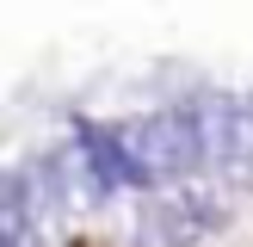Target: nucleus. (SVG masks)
I'll return each instance as SVG.
<instances>
[{
	"label": "nucleus",
	"mask_w": 253,
	"mask_h": 247,
	"mask_svg": "<svg viewBox=\"0 0 253 247\" xmlns=\"http://www.w3.org/2000/svg\"><path fill=\"white\" fill-rule=\"evenodd\" d=\"M124 148L136 161V192H155V185H179L192 173H204L216 161L210 148V124L198 111V99L185 105H167V111H148V118H130L118 124Z\"/></svg>",
	"instance_id": "nucleus-1"
},
{
	"label": "nucleus",
	"mask_w": 253,
	"mask_h": 247,
	"mask_svg": "<svg viewBox=\"0 0 253 247\" xmlns=\"http://www.w3.org/2000/svg\"><path fill=\"white\" fill-rule=\"evenodd\" d=\"M222 222H229L222 198L198 192V185H179V192L148 198V204H142V216H136V241H142V247H198L210 229H222Z\"/></svg>",
	"instance_id": "nucleus-2"
}]
</instances>
